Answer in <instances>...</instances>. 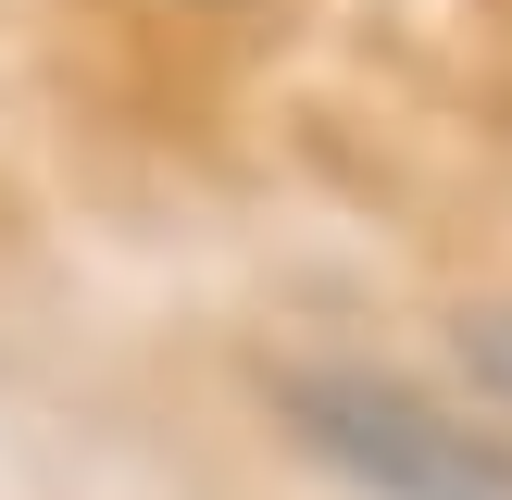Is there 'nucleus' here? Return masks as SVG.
<instances>
[{
	"label": "nucleus",
	"instance_id": "nucleus-1",
	"mask_svg": "<svg viewBox=\"0 0 512 500\" xmlns=\"http://www.w3.org/2000/svg\"><path fill=\"white\" fill-rule=\"evenodd\" d=\"M275 413L313 463H338L375 500H512V450L488 425H450L425 388L363 363H288L275 375Z\"/></svg>",
	"mask_w": 512,
	"mask_h": 500
},
{
	"label": "nucleus",
	"instance_id": "nucleus-2",
	"mask_svg": "<svg viewBox=\"0 0 512 500\" xmlns=\"http://www.w3.org/2000/svg\"><path fill=\"white\" fill-rule=\"evenodd\" d=\"M450 338H463V363H475V388H500V400H512V300H475V313L450 325Z\"/></svg>",
	"mask_w": 512,
	"mask_h": 500
}]
</instances>
